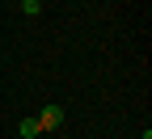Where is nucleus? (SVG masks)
Masks as SVG:
<instances>
[{
  "instance_id": "f257e3e1",
  "label": "nucleus",
  "mask_w": 152,
  "mask_h": 139,
  "mask_svg": "<svg viewBox=\"0 0 152 139\" xmlns=\"http://www.w3.org/2000/svg\"><path fill=\"white\" fill-rule=\"evenodd\" d=\"M34 122L42 127V131H59V127H64V106H42Z\"/></svg>"
},
{
  "instance_id": "f03ea898",
  "label": "nucleus",
  "mask_w": 152,
  "mask_h": 139,
  "mask_svg": "<svg viewBox=\"0 0 152 139\" xmlns=\"http://www.w3.org/2000/svg\"><path fill=\"white\" fill-rule=\"evenodd\" d=\"M17 131H21V139H38V135H42V127H38L34 118H21V127H17Z\"/></svg>"
},
{
  "instance_id": "7ed1b4c3",
  "label": "nucleus",
  "mask_w": 152,
  "mask_h": 139,
  "mask_svg": "<svg viewBox=\"0 0 152 139\" xmlns=\"http://www.w3.org/2000/svg\"><path fill=\"white\" fill-rule=\"evenodd\" d=\"M21 9H26V17H38L42 13V0H21Z\"/></svg>"
},
{
  "instance_id": "20e7f679",
  "label": "nucleus",
  "mask_w": 152,
  "mask_h": 139,
  "mask_svg": "<svg viewBox=\"0 0 152 139\" xmlns=\"http://www.w3.org/2000/svg\"><path fill=\"white\" fill-rule=\"evenodd\" d=\"M17 4H21V0H17Z\"/></svg>"
}]
</instances>
